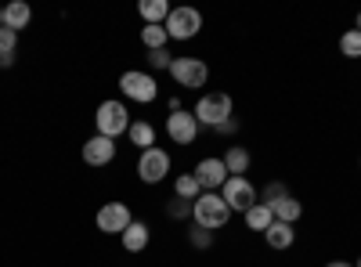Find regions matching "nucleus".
Segmentation results:
<instances>
[{
  "label": "nucleus",
  "instance_id": "30",
  "mask_svg": "<svg viewBox=\"0 0 361 267\" xmlns=\"http://www.w3.org/2000/svg\"><path fill=\"white\" fill-rule=\"evenodd\" d=\"M325 267H354V263H347V260H333V263H325Z\"/></svg>",
  "mask_w": 361,
  "mask_h": 267
},
{
  "label": "nucleus",
  "instance_id": "10",
  "mask_svg": "<svg viewBox=\"0 0 361 267\" xmlns=\"http://www.w3.org/2000/svg\"><path fill=\"white\" fill-rule=\"evenodd\" d=\"M195 181H199V188L202 192H221L224 188V181H228V166H224V159H217V156H209V159H202L195 170Z\"/></svg>",
  "mask_w": 361,
  "mask_h": 267
},
{
  "label": "nucleus",
  "instance_id": "22",
  "mask_svg": "<svg viewBox=\"0 0 361 267\" xmlns=\"http://www.w3.org/2000/svg\"><path fill=\"white\" fill-rule=\"evenodd\" d=\"M15 51H18V33L0 29V69H8L15 62Z\"/></svg>",
  "mask_w": 361,
  "mask_h": 267
},
{
  "label": "nucleus",
  "instance_id": "28",
  "mask_svg": "<svg viewBox=\"0 0 361 267\" xmlns=\"http://www.w3.org/2000/svg\"><path fill=\"white\" fill-rule=\"evenodd\" d=\"M148 62H152L156 69H166L170 73V62H173V54L163 47V51H148Z\"/></svg>",
  "mask_w": 361,
  "mask_h": 267
},
{
  "label": "nucleus",
  "instance_id": "3",
  "mask_svg": "<svg viewBox=\"0 0 361 267\" xmlns=\"http://www.w3.org/2000/svg\"><path fill=\"white\" fill-rule=\"evenodd\" d=\"M170 76H173V83L180 87V91H199V87H206V80H209V66L202 62V58H173Z\"/></svg>",
  "mask_w": 361,
  "mask_h": 267
},
{
  "label": "nucleus",
  "instance_id": "7",
  "mask_svg": "<svg viewBox=\"0 0 361 267\" xmlns=\"http://www.w3.org/2000/svg\"><path fill=\"white\" fill-rule=\"evenodd\" d=\"M94 221H98V231H105V235H123L134 224V213L127 202H105Z\"/></svg>",
  "mask_w": 361,
  "mask_h": 267
},
{
  "label": "nucleus",
  "instance_id": "32",
  "mask_svg": "<svg viewBox=\"0 0 361 267\" xmlns=\"http://www.w3.org/2000/svg\"><path fill=\"white\" fill-rule=\"evenodd\" d=\"M357 33H361V15H357Z\"/></svg>",
  "mask_w": 361,
  "mask_h": 267
},
{
  "label": "nucleus",
  "instance_id": "23",
  "mask_svg": "<svg viewBox=\"0 0 361 267\" xmlns=\"http://www.w3.org/2000/svg\"><path fill=\"white\" fill-rule=\"evenodd\" d=\"M166 40H170V37H166V25H145V29H141V44H145L148 51H163Z\"/></svg>",
  "mask_w": 361,
  "mask_h": 267
},
{
  "label": "nucleus",
  "instance_id": "15",
  "mask_svg": "<svg viewBox=\"0 0 361 267\" xmlns=\"http://www.w3.org/2000/svg\"><path fill=\"white\" fill-rule=\"evenodd\" d=\"M137 15L145 18V25H163L170 18V4H166V0H141Z\"/></svg>",
  "mask_w": 361,
  "mask_h": 267
},
{
  "label": "nucleus",
  "instance_id": "17",
  "mask_svg": "<svg viewBox=\"0 0 361 267\" xmlns=\"http://www.w3.org/2000/svg\"><path fill=\"white\" fill-rule=\"evenodd\" d=\"M148 239H152V231H148V224L134 221V224L123 231V249H127V253H141V249L148 246Z\"/></svg>",
  "mask_w": 361,
  "mask_h": 267
},
{
  "label": "nucleus",
  "instance_id": "24",
  "mask_svg": "<svg viewBox=\"0 0 361 267\" xmlns=\"http://www.w3.org/2000/svg\"><path fill=\"white\" fill-rule=\"evenodd\" d=\"M340 51H343V58H361V33L357 29H347L340 37Z\"/></svg>",
  "mask_w": 361,
  "mask_h": 267
},
{
  "label": "nucleus",
  "instance_id": "19",
  "mask_svg": "<svg viewBox=\"0 0 361 267\" xmlns=\"http://www.w3.org/2000/svg\"><path fill=\"white\" fill-rule=\"evenodd\" d=\"M271 213H275V221H282V224H296V221H300V213H304V206H300V199H296V195H286L282 202L271 206Z\"/></svg>",
  "mask_w": 361,
  "mask_h": 267
},
{
  "label": "nucleus",
  "instance_id": "21",
  "mask_svg": "<svg viewBox=\"0 0 361 267\" xmlns=\"http://www.w3.org/2000/svg\"><path fill=\"white\" fill-rule=\"evenodd\" d=\"M173 192H177V199H185V202H195V199L202 195V188H199V181H195V173H180L177 181H173Z\"/></svg>",
  "mask_w": 361,
  "mask_h": 267
},
{
  "label": "nucleus",
  "instance_id": "11",
  "mask_svg": "<svg viewBox=\"0 0 361 267\" xmlns=\"http://www.w3.org/2000/svg\"><path fill=\"white\" fill-rule=\"evenodd\" d=\"M166 134L173 144H192L199 137V120H195V112H170L166 116Z\"/></svg>",
  "mask_w": 361,
  "mask_h": 267
},
{
  "label": "nucleus",
  "instance_id": "14",
  "mask_svg": "<svg viewBox=\"0 0 361 267\" xmlns=\"http://www.w3.org/2000/svg\"><path fill=\"white\" fill-rule=\"evenodd\" d=\"M264 239H267V246L271 249H289L293 242H296V231H293V224H282V221H275L267 231H264Z\"/></svg>",
  "mask_w": 361,
  "mask_h": 267
},
{
  "label": "nucleus",
  "instance_id": "13",
  "mask_svg": "<svg viewBox=\"0 0 361 267\" xmlns=\"http://www.w3.org/2000/svg\"><path fill=\"white\" fill-rule=\"evenodd\" d=\"M29 18H33V8H29L25 0H11V4L4 8V29H11V33L25 29V25H29Z\"/></svg>",
  "mask_w": 361,
  "mask_h": 267
},
{
  "label": "nucleus",
  "instance_id": "1",
  "mask_svg": "<svg viewBox=\"0 0 361 267\" xmlns=\"http://www.w3.org/2000/svg\"><path fill=\"white\" fill-rule=\"evenodd\" d=\"M192 217H195V224H199V228L217 231V228H224V224H228L231 210H228V202L221 199V192H202V195L192 202Z\"/></svg>",
  "mask_w": 361,
  "mask_h": 267
},
{
  "label": "nucleus",
  "instance_id": "18",
  "mask_svg": "<svg viewBox=\"0 0 361 267\" xmlns=\"http://www.w3.org/2000/svg\"><path fill=\"white\" fill-rule=\"evenodd\" d=\"M243 217H246V228H253V231H267L275 224V213H271V206H264V202H253Z\"/></svg>",
  "mask_w": 361,
  "mask_h": 267
},
{
  "label": "nucleus",
  "instance_id": "5",
  "mask_svg": "<svg viewBox=\"0 0 361 267\" xmlns=\"http://www.w3.org/2000/svg\"><path fill=\"white\" fill-rule=\"evenodd\" d=\"M195 120L199 127H221L224 120H231V98L228 94H202L195 101Z\"/></svg>",
  "mask_w": 361,
  "mask_h": 267
},
{
  "label": "nucleus",
  "instance_id": "4",
  "mask_svg": "<svg viewBox=\"0 0 361 267\" xmlns=\"http://www.w3.org/2000/svg\"><path fill=\"white\" fill-rule=\"evenodd\" d=\"M119 87H123V94H127L130 101H141V105L156 101V94H159L156 76H148V73H141V69H127L123 76H119Z\"/></svg>",
  "mask_w": 361,
  "mask_h": 267
},
{
  "label": "nucleus",
  "instance_id": "31",
  "mask_svg": "<svg viewBox=\"0 0 361 267\" xmlns=\"http://www.w3.org/2000/svg\"><path fill=\"white\" fill-rule=\"evenodd\" d=\"M0 29H4V8H0Z\"/></svg>",
  "mask_w": 361,
  "mask_h": 267
},
{
  "label": "nucleus",
  "instance_id": "12",
  "mask_svg": "<svg viewBox=\"0 0 361 267\" xmlns=\"http://www.w3.org/2000/svg\"><path fill=\"white\" fill-rule=\"evenodd\" d=\"M112 159H116V141L112 137L94 134V137L83 141V163L87 166H109Z\"/></svg>",
  "mask_w": 361,
  "mask_h": 267
},
{
  "label": "nucleus",
  "instance_id": "8",
  "mask_svg": "<svg viewBox=\"0 0 361 267\" xmlns=\"http://www.w3.org/2000/svg\"><path fill=\"white\" fill-rule=\"evenodd\" d=\"M221 199L228 202V210L246 213L250 206L257 202V188L246 181V177H228V181H224V188H221Z\"/></svg>",
  "mask_w": 361,
  "mask_h": 267
},
{
  "label": "nucleus",
  "instance_id": "16",
  "mask_svg": "<svg viewBox=\"0 0 361 267\" xmlns=\"http://www.w3.org/2000/svg\"><path fill=\"white\" fill-rule=\"evenodd\" d=\"M127 137H130V144H137V148H141V152L156 148V127L148 123V120H134V123H130V130H127Z\"/></svg>",
  "mask_w": 361,
  "mask_h": 267
},
{
  "label": "nucleus",
  "instance_id": "33",
  "mask_svg": "<svg viewBox=\"0 0 361 267\" xmlns=\"http://www.w3.org/2000/svg\"><path fill=\"white\" fill-rule=\"evenodd\" d=\"M354 267H361V256H357V263H354Z\"/></svg>",
  "mask_w": 361,
  "mask_h": 267
},
{
  "label": "nucleus",
  "instance_id": "26",
  "mask_svg": "<svg viewBox=\"0 0 361 267\" xmlns=\"http://www.w3.org/2000/svg\"><path fill=\"white\" fill-rule=\"evenodd\" d=\"M188 239H192V246H195V249H209V246H214V231H206V228H199V224H195Z\"/></svg>",
  "mask_w": 361,
  "mask_h": 267
},
{
  "label": "nucleus",
  "instance_id": "2",
  "mask_svg": "<svg viewBox=\"0 0 361 267\" xmlns=\"http://www.w3.org/2000/svg\"><path fill=\"white\" fill-rule=\"evenodd\" d=\"M130 112H127V105L123 101H102L98 105V112H94V127H98V134L102 137H119V134H127L130 130Z\"/></svg>",
  "mask_w": 361,
  "mask_h": 267
},
{
  "label": "nucleus",
  "instance_id": "9",
  "mask_svg": "<svg viewBox=\"0 0 361 267\" xmlns=\"http://www.w3.org/2000/svg\"><path fill=\"white\" fill-rule=\"evenodd\" d=\"M166 173H170V156L163 152V148H148V152H141L137 177H141L145 185H159Z\"/></svg>",
  "mask_w": 361,
  "mask_h": 267
},
{
  "label": "nucleus",
  "instance_id": "27",
  "mask_svg": "<svg viewBox=\"0 0 361 267\" xmlns=\"http://www.w3.org/2000/svg\"><path fill=\"white\" fill-rule=\"evenodd\" d=\"M166 217H180V221H185V217H192V202H185V199H173L170 206H166Z\"/></svg>",
  "mask_w": 361,
  "mask_h": 267
},
{
  "label": "nucleus",
  "instance_id": "29",
  "mask_svg": "<svg viewBox=\"0 0 361 267\" xmlns=\"http://www.w3.org/2000/svg\"><path fill=\"white\" fill-rule=\"evenodd\" d=\"M214 130H217V134H235V130H238V116H231V120H224V123L214 127Z\"/></svg>",
  "mask_w": 361,
  "mask_h": 267
},
{
  "label": "nucleus",
  "instance_id": "25",
  "mask_svg": "<svg viewBox=\"0 0 361 267\" xmlns=\"http://www.w3.org/2000/svg\"><path fill=\"white\" fill-rule=\"evenodd\" d=\"M286 195H289V188H286L282 181H271V185L264 188V199H260V202H264V206H275V202H282Z\"/></svg>",
  "mask_w": 361,
  "mask_h": 267
},
{
  "label": "nucleus",
  "instance_id": "6",
  "mask_svg": "<svg viewBox=\"0 0 361 267\" xmlns=\"http://www.w3.org/2000/svg\"><path fill=\"white\" fill-rule=\"evenodd\" d=\"M163 25H166V37L170 40H192L199 29H202V15L195 8H170V18Z\"/></svg>",
  "mask_w": 361,
  "mask_h": 267
},
{
  "label": "nucleus",
  "instance_id": "20",
  "mask_svg": "<svg viewBox=\"0 0 361 267\" xmlns=\"http://www.w3.org/2000/svg\"><path fill=\"white\" fill-rule=\"evenodd\" d=\"M224 166H228L231 177H243V173L250 170V152H246L243 144H231L228 152H224Z\"/></svg>",
  "mask_w": 361,
  "mask_h": 267
}]
</instances>
